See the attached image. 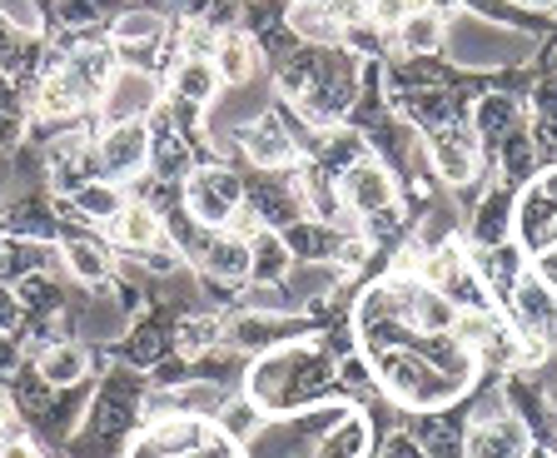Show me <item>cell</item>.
Segmentation results:
<instances>
[{
    "instance_id": "obj_1",
    "label": "cell",
    "mask_w": 557,
    "mask_h": 458,
    "mask_svg": "<svg viewBox=\"0 0 557 458\" xmlns=\"http://www.w3.org/2000/svg\"><path fill=\"white\" fill-rule=\"evenodd\" d=\"M185 200H189V210H195V220L205 224V230H230L234 214L244 210V189L230 170L214 165V170H195V175H189Z\"/></svg>"
},
{
    "instance_id": "obj_2",
    "label": "cell",
    "mask_w": 557,
    "mask_h": 458,
    "mask_svg": "<svg viewBox=\"0 0 557 458\" xmlns=\"http://www.w3.org/2000/svg\"><path fill=\"white\" fill-rule=\"evenodd\" d=\"M338 205L354 210V214L379 220V214H394L398 185L379 160H354V165H344V175H338Z\"/></svg>"
},
{
    "instance_id": "obj_3",
    "label": "cell",
    "mask_w": 557,
    "mask_h": 458,
    "mask_svg": "<svg viewBox=\"0 0 557 458\" xmlns=\"http://www.w3.org/2000/svg\"><path fill=\"white\" fill-rule=\"evenodd\" d=\"M150 150H154V140L139 120H115V125H104L100 140H95V160L120 180L139 175V170L150 165Z\"/></svg>"
},
{
    "instance_id": "obj_4",
    "label": "cell",
    "mask_w": 557,
    "mask_h": 458,
    "mask_svg": "<svg viewBox=\"0 0 557 458\" xmlns=\"http://www.w3.org/2000/svg\"><path fill=\"white\" fill-rule=\"evenodd\" d=\"M533 454V434L518 413H493V419H478L468 429L463 458H528Z\"/></svg>"
},
{
    "instance_id": "obj_5",
    "label": "cell",
    "mask_w": 557,
    "mask_h": 458,
    "mask_svg": "<svg viewBox=\"0 0 557 458\" xmlns=\"http://www.w3.org/2000/svg\"><path fill=\"white\" fill-rule=\"evenodd\" d=\"M110 239H115L120 249H139V255H150V249L170 245V224L160 220V210L145 200H125L120 205V214L110 220Z\"/></svg>"
},
{
    "instance_id": "obj_6",
    "label": "cell",
    "mask_w": 557,
    "mask_h": 458,
    "mask_svg": "<svg viewBox=\"0 0 557 458\" xmlns=\"http://www.w3.org/2000/svg\"><path fill=\"white\" fill-rule=\"evenodd\" d=\"M154 100H160L154 75L125 65V71H115V81L104 85V125H115V120H139L145 110L154 106Z\"/></svg>"
},
{
    "instance_id": "obj_7",
    "label": "cell",
    "mask_w": 557,
    "mask_h": 458,
    "mask_svg": "<svg viewBox=\"0 0 557 458\" xmlns=\"http://www.w3.org/2000/svg\"><path fill=\"white\" fill-rule=\"evenodd\" d=\"M239 145H244V154H249L259 170H278V165H289L294 154H299V145H294V135L284 129V120L278 115H259L255 125H244Z\"/></svg>"
},
{
    "instance_id": "obj_8",
    "label": "cell",
    "mask_w": 557,
    "mask_h": 458,
    "mask_svg": "<svg viewBox=\"0 0 557 458\" xmlns=\"http://www.w3.org/2000/svg\"><path fill=\"white\" fill-rule=\"evenodd\" d=\"M35 106H40V115H50V120H70V115H81V110L90 106V85L70 71V65H55V71L40 75Z\"/></svg>"
},
{
    "instance_id": "obj_9",
    "label": "cell",
    "mask_w": 557,
    "mask_h": 458,
    "mask_svg": "<svg viewBox=\"0 0 557 458\" xmlns=\"http://www.w3.org/2000/svg\"><path fill=\"white\" fill-rule=\"evenodd\" d=\"M209 60H214L220 85H249L259 75V46L249 36H239V30H224L214 40V50H209Z\"/></svg>"
},
{
    "instance_id": "obj_10",
    "label": "cell",
    "mask_w": 557,
    "mask_h": 458,
    "mask_svg": "<svg viewBox=\"0 0 557 458\" xmlns=\"http://www.w3.org/2000/svg\"><path fill=\"white\" fill-rule=\"evenodd\" d=\"M199 270L214 274V280H230V284H244L249 280V239L230 235V230H220V235L209 239L205 249H199Z\"/></svg>"
},
{
    "instance_id": "obj_11",
    "label": "cell",
    "mask_w": 557,
    "mask_h": 458,
    "mask_svg": "<svg viewBox=\"0 0 557 458\" xmlns=\"http://www.w3.org/2000/svg\"><path fill=\"white\" fill-rule=\"evenodd\" d=\"M35 369H40V379H46L50 388H70L90 374V349H85L81 339H55L35 359Z\"/></svg>"
},
{
    "instance_id": "obj_12",
    "label": "cell",
    "mask_w": 557,
    "mask_h": 458,
    "mask_svg": "<svg viewBox=\"0 0 557 458\" xmlns=\"http://www.w3.org/2000/svg\"><path fill=\"white\" fill-rule=\"evenodd\" d=\"M220 75H214V60L209 55H180L170 71V90L174 100H189V106H209V95H214Z\"/></svg>"
},
{
    "instance_id": "obj_13",
    "label": "cell",
    "mask_w": 557,
    "mask_h": 458,
    "mask_svg": "<svg viewBox=\"0 0 557 458\" xmlns=\"http://www.w3.org/2000/svg\"><path fill=\"white\" fill-rule=\"evenodd\" d=\"M249 280H259V284H278L284 274H289V264H294V255H289V245L274 235V230H259L255 239H249Z\"/></svg>"
},
{
    "instance_id": "obj_14",
    "label": "cell",
    "mask_w": 557,
    "mask_h": 458,
    "mask_svg": "<svg viewBox=\"0 0 557 458\" xmlns=\"http://www.w3.org/2000/svg\"><path fill=\"white\" fill-rule=\"evenodd\" d=\"M433 165H438V175L448 180V185H468V180H473V140L453 135V129L433 135Z\"/></svg>"
},
{
    "instance_id": "obj_15",
    "label": "cell",
    "mask_w": 557,
    "mask_h": 458,
    "mask_svg": "<svg viewBox=\"0 0 557 458\" xmlns=\"http://www.w3.org/2000/svg\"><path fill=\"white\" fill-rule=\"evenodd\" d=\"M394 36H398V50H404V55H433V50L443 46V15L433 11V5H423V11H413L404 25H398Z\"/></svg>"
},
{
    "instance_id": "obj_16",
    "label": "cell",
    "mask_w": 557,
    "mask_h": 458,
    "mask_svg": "<svg viewBox=\"0 0 557 458\" xmlns=\"http://www.w3.org/2000/svg\"><path fill=\"white\" fill-rule=\"evenodd\" d=\"M294 36H304V40H324V46H329V40H338V36H344V15H338V11H329V5H324V0H299V5H294Z\"/></svg>"
},
{
    "instance_id": "obj_17",
    "label": "cell",
    "mask_w": 557,
    "mask_h": 458,
    "mask_svg": "<svg viewBox=\"0 0 557 458\" xmlns=\"http://www.w3.org/2000/svg\"><path fill=\"white\" fill-rule=\"evenodd\" d=\"M65 264L81 284H104L110 280V249L95 239H65Z\"/></svg>"
},
{
    "instance_id": "obj_18",
    "label": "cell",
    "mask_w": 557,
    "mask_h": 458,
    "mask_svg": "<svg viewBox=\"0 0 557 458\" xmlns=\"http://www.w3.org/2000/svg\"><path fill=\"white\" fill-rule=\"evenodd\" d=\"M120 205H125V195H120L115 180H90V185L75 189V210H81V220H115Z\"/></svg>"
},
{
    "instance_id": "obj_19",
    "label": "cell",
    "mask_w": 557,
    "mask_h": 458,
    "mask_svg": "<svg viewBox=\"0 0 557 458\" xmlns=\"http://www.w3.org/2000/svg\"><path fill=\"white\" fill-rule=\"evenodd\" d=\"M160 15H150V11H135V15H125V21H115V40L120 46H145V40H160Z\"/></svg>"
},
{
    "instance_id": "obj_20",
    "label": "cell",
    "mask_w": 557,
    "mask_h": 458,
    "mask_svg": "<svg viewBox=\"0 0 557 458\" xmlns=\"http://www.w3.org/2000/svg\"><path fill=\"white\" fill-rule=\"evenodd\" d=\"M220 319H185L180 324V349L185 354H205V349H214L220 344Z\"/></svg>"
},
{
    "instance_id": "obj_21",
    "label": "cell",
    "mask_w": 557,
    "mask_h": 458,
    "mask_svg": "<svg viewBox=\"0 0 557 458\" xmlns=\"http://www.w3.org/2000/svg\"><path fill=\"white\" fill-rule=\"evenodd\" d=\"M255 429H259L255 404H230V409H224V434L230 438H249Z\"/></svg>"
},
{
    "instance_id": "obj_22",
    "label": "cell",
    "mask_w": 557,
    "mask_h": 458,
    "mask_svg": "<svg viewBox=\"0 0 557 458\" xmlns=\"http://www.w3.org/2000/svg\"><path fill=\"white\" fill-rule=\"evenodd\" d=\"M369 235H348V239H338V264H344V270H363V264H369Z\"/></svg>"
},
{
    "instance_id": "obj_23",
    "label": "cell",
    "mask_w": 557,
    "mask_h": 458,
    "mask_svg": "<svg viewBox=\"0 0 557 458\" xmlns=\"http://www.w3.org/2000/svg\"><path fill=\"white\" fill-rule=\"evenodd\" d=\"M338 374H344V384L348 388H363V394H369V364H363V359H344V369H338Z\"/></svg>"
},
{
    "instance_id": "obj_24",
    "label": "cell",
    "mask_w": 557,
    "mask_h": 458,
    "mask_svg": "<svg viewBox=\"0 0 557 458\" xmlns=\"http://www.w3.org/2000/svg\"><path fill=\"white\" fill-rule=\"evenodd\" d=\"M0 458H46V454H40L30 438H11V444L0 448Z\"/></svg>"
},
{
    "instance_id": "obj_25",
    "label": "cell",
    "mask_w": 557,
    "mask_h": 458,
    "mask_svg": "<svg viewBox=\"0 0 557 458\" xmlns=\"http://www.w3.org/2000/svg\"><path fill=\"white\" fill-rule=\"evenodd\" d=\"M15 429V399H11V388H0V434H11Z\"/></svg>"
},
{
    "instance_id": "obj_26",
    "label": "cell",
    "mask_w": 557,
    "mask_h": 458,
    "mask_svg": "<svg viewBox=\"0 0 557 458\" xmlns=\"http://www.w3.org/2000/svg\"><path fill=\"white\" fill-rule=\"evenodd\" d=\"M388 458H418V448L404 444V438H394V444H388Z\"/></svg>"
}]
</instances>
